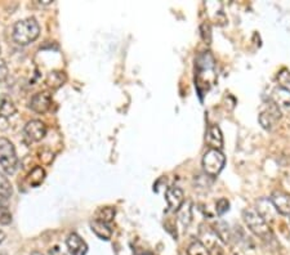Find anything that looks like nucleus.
<instances>
[{
  "label": "nucleus",
  "mask_w": 290,
  "mask_h": 255,
  "mask_svg": "<svg viewBox=\"0 0 290 255\" xmlns=\"http://www.w3.org/2000/svg\"><path fill=\"white\" fill-rule=\"evenodd\" d=\"M91 228L92 231L95 232L96 236H98L101 240H104V241H108L112 236V231L108 227V224L101 222V220H92L91 222Z\"/></svg>",
  "instance_id": "nucleus-15"
},
{
  "label": "nucleus",
  "mask_w": 290,
  "mask_h": 255,
  "mask_svg": "<svg viewBox=\"0 0 290 255\" xmlns=\"http://www.w3.org/2000/svg\"><path fill=\"white\" fill-rule=\"evenodd\" d=\"M8 78V66L4 59L0 58V82H4Z\"/></svg>",
  "instance_id": "nucleus-26"
},
{
  "label": "nucleus",
  "mask_w": 290,
  "mask_h": 255,
  "mask_svg": "<svg viewBox=\"0 0 290 255\" xmlns=\"http://www.w3.org/2000/svg\"><path fill=\"white\" fill-rule=\"evenodd\" d=\"M289 216H290V215H289ZM289 219H290V218H289Z\"/></svg>",
  "instance_id": "nucleus-32"
},
{
  "label": "nucleus",
  "mask_w": 290,
  "mask_h": 255,
  "mask_svg": "<svg viewBox=\"0 0 290 255\" xmlns=\"http://www.w3.org/2000/svg\"><path fill=\"white\" fill-rule=\"evenodd\" d=\"M52 105V95L47 92L36 93L30 102V108L38 114H46Z\"/></svg>",
  "instance_id": "nucleus-11"
},
{
  "label": "nucleus",
  "mask_w": 290,
  "mask_h": 255,
  "mask_svg": "<svg viewBox=\"0 0 290 255\" xmlns=\"http://www.w3.org/2000/svg\"><path fill=\"white\" fill-rule=\"evenodd\" d=\"M16 114V106L13 105L12 99L8 97H4L0 103V116L4 119H8Z\"/></svg>",
  "instance_id": "nucleus-18"
},
{
  "label": "nucleus",
  "mask_w": 290,
  "mask_h": 255,
  "mask_svg": "<svg viewBox=\"0 0 290 255\" xmlns=\"http://www.w3.org/2000/svg\"><path fill=\"white\" fill-rule=\"evenodd\" d=\"M213 231H214L217 237H218L222 242L228 244V242L231 241V231H230V227H228L227 223L223 222V220L215 223Z\"/></svg>",
  "instance_id": "nucleus-16"
},
{
  "label": "nucleus",
  "mask_w": 290,
  "mask_h": 255,
  "mask_svg": "<svg viewBox=\"0 0 290 255\" xmlns=\"http://www.w3.org/2000/svg\"><path fill=\"white\" fill-rule=\"evenodd\" d=\"M271 101L274 102L277 107H279V106L290 107V93L281 88H277L274 92V95H272V99H271Z\"/></svg>",
  "instance_id": "nucleus-17"
},
{
  "label": "nucleus",
  "mask_w": 290,
  "mask_h": 255,
  "mask_svg": "<svg viewBox=\"0 0 290 255\" xmlns=\"http://www.w3.org/2000/svg\"><path fill=\"white\" fill-rule=\"evenodd\" d=\"M31 255H43L40 252H33L31 253Z\"/></svg>",
  "instance_id": "nucleus-29"
},
{
  "label": "nucleus",
  "mask_w": 290,
  "mask_h": 255,
  "mask_svg": "<svg viewBox=\"0 0 290 255\" xmlns=\"http://www.w3.org/2000/svg\"><path fill=\"white\" fill-rule=\"evenodd\" d=\"M271 203L274 204L275 209L279 214L290 215V195L283 191H275L270 197Z\"/></svg>",
  "instance_id": "nucleus-9"
},
{
  "label": "nucleus",
  "mask_w": 290,
  "mask_h": 255,
  "mask_svg": "<svg viewBox=\"0 0 290 255\" xmlns=\"http://www.w3.org/2000/svg\"><path fill=\"white\" fill-rule=\"evenodd\" d=\"M187 254L189 255H209L208 249L204 246L201 241H193L191 245L187 248Z\"/></svg>",
  "instance_id": "nucleus-20"
},
{
  "label": "nucleus",
  "mask_w": 290,
  "mask_h": 255,
  "mask_svg": "<svg viewBox=\"0 0 290 255\" xmlns=\"http://www.w3.org/2000/svg\"><path fill=\"white\" fill-rule=\"evenodd\" d=\"M0 165L7 174H13L18 165L13 143L7 138H0Z\"/></svg>",
  "instance_id": "nucleus-4"
},
{
  "label": "nucleus",
  "mask_w": 290,
  "mask_h": 255,
  "mask_svg": "<svg viewBox=\"0 0 290 255\" xmlns=\"http://www.w3.org/2000/svg\"><path fill=\"white\" fill-rule=\"evenodd\" d=\"M242 218L255 236L261 237L262 240L272 239V232L268 227V223L255 212V209H245L242 212Z\"/></svg>",
  "instance_id": "nucleus-3"
},
{
  "label": "nucleus",
  "mask_w": 290,
  "mask_h": 255,
  "mask_svg": "<svg viewBox=\"0 0 290 255\" xmlns=\"http://www.w3.org/2000/svg\"><path fill=\"white\" fill-rule=\"evenodd\" d=\"M10 220H12V215H10L8 212H4L1 215H0V223L1 224H9Z\"/></svg>",
  "instance_id": "nucleus-27"
},
{
  "label": "nucleus",
  "mask_w": 290,
  "mask_h": 255,
  "mask_svg": "<svg viewBox=\"0 0 290 255\" xmlns=\"http://www.w3.org/2000/svg\"><path fill=\"white\" fill-rule=\"evenodd\" d=\"M200 235L204 239V246L208 249L209 255H223V249L219 245L218 237L214 233V231L210 228H208L205 231V228L200 229Z\"/></svg>",
  "instance_id": "nucleus-7"
},
{
  "label": "nucleus",
  "mask_w": 290,
  "mask_h": 255,
  "mask_svg": "<svg viewBox=\"0 0 290 255\" xmlns=\"http://www.w3.org/2000/svg\"><path fill=\"white\" fill-rule=\"evenodd\" d=\"M12 192L13 191H12V184H10L9 179L3 174H0V196L9 199L12 196Z\"/></svg>",
  "instance_id": "nucleus-21"
},
{
  "label": "nucleus",
  "mask_w": 290,
  "mask_h": 255,
  "mask_svg": "<svg viewBox=\"0 0 290 255\" xmlns=\"http://www.w3.org/2000/svg\"><path fill=\"white\" fill-rule=\"evenodd\" d=\"M40 34V26L33 17L18 21L13 27V40L20 45H27L38 39Z\"/></svg>",
  "instance_id": "nucleus-2"
},
{
  "label": "nucleus",
  "mask_w": 290,
  "mask_h": 255,
  "mask_svg": "<svg viewBox=\"0 0 290 255\" xmlns=\"http://www.w3.org/2000/svg\"><path fill=\"white\" fill-rule=\"evenodd\" d=\"M114 216H115V210L112 209V208H110V206H107V208H102V209L98 212L97 220H101V222L108 224L111 220L114 219Z\"/></svg>",
  "instance_id": "nucleus-23"
},
{
  "label": "nucleus",
  "mask_w": 290,
  "mask_h": 255,
  "mask_svg": "<svg viewBox=\"0 0 290 255\" xmlns=\"http://www.w3.org/2000/svg\"><path fill=\"white\" fill-rule=\"evenodd\" d=\"M215 210H217V214L218 215H223L225 212H227L230 210V203H228L227 199H219L217 201V205H215Z\"/></svg>",
  "instance_id": "nucleus-25"
},
{
  "label": "nucleus",
  "mask_w": 290,
  "mask_h": 255,
  "mask_svg": "<svg viewBox=\"0 0 290 255\" xmlns=\"http://www.w3.org/2000/svg\"><path fill=\"white\" fill-rule=\"evenodd\" d=\"M279 119H280V110L274 102L268 101V105H266L264 110H262L259 115V123L266 130H271Z\"/></svg>",
  "instance_id": "nucleus-6"
},
{
  "label": "nucleus",
  "mask_w": 290,
  "mask_h": 255,
  "mask_svg": "<svg viewBox=\"0 0 290 255\" xmlns=\"http://www.w3.org/2000/svg\"><path fill=\"white\" fill-rule=\"evenodd\" d=\"M214 58L209 52L201 53L195 61V83L197 92L202 95L204 90L214 85L215 71H214Z\"/></svg>",
  "instance_id": "nucleus-1"
},
{
  "label": "nucleus",
  "mask_w": 290,
  "mask_h": 255,
  "mask_svg": "<svg viewBox=\"0 0 290 255\" xmlns=\"http://www.w3.org/2000/svg\"><path fill=\"white\" fill-rule=\"evenodd\" d=\"M226 157L219 150H208L202 156V169L209 177H217L225 168Z\"/></svg>",
  "instance_id": "nucleus-5"
},
{
  "label": "nucleus",
  "mask_w": 290,
  "mask_h": 255,
  "mask_svg": "<svg viewBox=\"0 0 290 255\" xmlns=\"http://www.w3.org/2000/svg\"><path fill=\"white\" fill-rule=\"evenodd\" d=\"M66 245L71 255H87L88 253V246L78 233H71L66 240Z\"/></svg>",
  "instance_id": "nucleus-13"
},
{
  "label": "nucleus",
  "mask_w": 290,
  "mask_h": 255,
  "mask_svg": "<svg viewBox=\"0 0 290 255\" xmlns=\"http://www.w3.org/2000/svg\"><path fill=\"white\" fill-rule=\"evenodd\" d=\"M205 139L206 143L210 146V148L221 151L222 146H223V137H222V131L219 129V127H217V125L209 127L208 131H206Z\"/></svg>",
  "instance_id": "nucleus-14"
},
{
  "label": "nucleus",
  "mask_w": 290,
  "mask_h": 255,
  "mask_svg": "<svg viewBox=\"0 0 290 255\" xmlns=\"http://www.w3.org/2000/svg\"><path fill=\"white\" fill-rule=\"evenodd\" d=\"M25 134H26V137L29 138L30 141L39 142L46 137L47 128L43 121L31 120L25 127Z\"/></svg>",
  "instance_id": "nucleus-10"
},
{
  "label": "nucleus",
  "mask_w": 290,
  "mask_h": 255,
  "mask_svg": "<svg viewBox=\"0 0 290 255\" xmlns=\"http://www.w3.org/2000/svg\"><path fill=\"white\" fill-rule=\"evenodd\" d=\"M65 82V76H63V72H50L47 79V83H48L49 86L52 88H58Z\"/></svg>",
  "instance_id": "nucleus-22"
},
{
  "label": "nucleus",
  "mask_w": 290,
  "mask_h": 255,
  "mask_svg": "<svg viewBox=\"0 0 290 255\" xmlns=\"http://www.w3.org/2000/svg\"><path fill=\"white\" fill-rule=\"evenodd\" d=\"M138 255H150V254H145V253H142V254H138Z\"/></svg>",
  "instance_id": "nucleus-30"
},
{
  "label": "nucleus",
  "mask_w": 290,
  "mask_h": 255,
  "mask_svg": "<svg viewBox=\"0 0 290 255\" xmlns=\"http://www.w3.org/2000/svg\"><path fill=\"white\" fill-rule=\"evenodd\" d=\"M44 178H46V171H44V169L40 167H36L34 168L33 171L30 173L29 183L33 187H38L39 184H42Z\"/></svg>",
  "instance_id": "nucleus-19"
},
{
  "label": "nucleus",
  "mask_w": 290,
  "mask_h": 255,
  "mask_svg": "<svg viewBox=\"0 0 290 255\" xmlns=\"http://www.w3.org/2000/svg\"><path fill=\"white\" fill-rule=\"evenodd\" d=\"M255 212H257L267 223L271 222V220H274L275 216L279 214V212H276V209H275L274 204L271 203V200L268 199V197H261V199L258 200Z\"/></svg>",
  "instance_id": "nucleus-12"
},
{
  "label": "nucleus",
  "mask_w": 290,
  "mask_h": 255,
  "mask_svg": "<svg viewBox=\"0 0 290 255\" xmlns=\"http://www.w3.org/2000/svg\"><path fill=\"white\" fill-rule=\"evenodd\" d=\"M0 53H1V46H0Z\"/></svg>",
  "instance_id": "nucleus-31"
},
{
  "label": "nucleus",
  "mask_w": 290,
  "mask_h": 255,
  "mask_svg": "<svg viewBox=\"0 0 290 255\" xmlns=\"http://www.w3.org/2000/svg\"><path fill=\"white\" fill-rule=\"evenodd\" d=\"M277 80H279L280 88L290 93V72L288 71V70H283V71L277 75Z\"/></svg>",
  "instance_id": "nucleus-24"
},
{
  "label": "nucleus",
  "mask_w": 290,
  "mask_h": 255,
  "mask_svg": "<svg viewBox=\"0 0 290 255\" xmlns=\"http://www.w3.org/2000/svg\"><path fill=\"white\" fill-rule=\"evenodd\" d=\"M5 240V233L3 232V231H0V244Z\"/></svg>",
  "instance_id": "nucleus-28"
},
{
  "label": "nucleus",
  "mask_w": 290,
  "mask_h": 255,
  "mask_svg": "<svg viewBox=\"0 0 290 255\" xmlns=\"http://www.w3.org/2000/svg\"><path fill=\"white\" fill-rule=\"evenodd\" d=\"M165 200L170 212H178L185 203V193L180 187H168L165 192Z\"/></svg>",
  "instance_id": "nucleus-8"
}]
</instances>
